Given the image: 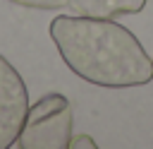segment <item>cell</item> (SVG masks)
Wrapping results in <instances>:
<instances>
[{
	"instance_id": "cell-1",
	"label": "cell",
	"mask_w": 153,
	"mask_h": 149,
	"mask_svg": "<svg viewBox=\"0 0 153 149\" xmlns=\"http://www.w3.org/2000/svg\"><path fill=\"white\" fill-rule=\"evenodd\" d=\"M50 38L65 65L88 84L127 89L153 79V58L115 19L57 14L50 22Z\"/></svg>"
},
{
	"instance_id": "cell-2",
	"label": "cell",
	"mask_w": 153,
	"mask_h": 149,
	"mask_svg": "<svg viewBox=\"0 0 153 149\" xmlns=\"http://www.w3.org/2000/svg\"><path fill=\"white\" fill-rule=\"evenodd\" d=\"M74 111L67 96L45 94L29 106L26 120L19 130V149H67L72 139Z\"/></svg>"
},
{
	"instance_id": "cell-3",
	"label": "cell",
	"mask_w": 153,
	"mask_h": 149,
	"mask_svg": "<svg viewBox=\"0 0 153 149\" xmlns=\"http://www.w3.org/2000/svg\"><path fill=\"white\" fill-rule=\"evenodd\" d=\"M29 94L14 65L0 55V149L14 147L19 130L26 120Z\"/></svg>"
},
{
	"instance_id": "cell-4",
	"label": "cell",
	"mask_w": 153,
	"mask_h": 149,
	"mask_svg": "<svg viewBox=\"0 0 153 149\" xmlns=\"http://www.w3.org/2000/svg\"><path fill=\"white\" fill-rule=\"evenodd\" d=\"M146 7V0H67V10L79 17L117 19L124 14H136Z\"/></svg>"
},
{
	"instance_id": "cell-5",
	"label": "cell",
	"mask_w": 153,
	"mask_h": 149,
	"mask_svg": "<svg viewBox=\"0 0 153 149\" xmlns=\"http://www.w3.org/2000/svg\"><path fill=\"white\" fill-rule=\"evenodd\" d=\"M22 7H33V10H62L67 7V0H10Z\"/></svg>"
},
{
	"instance_id": "cell-6",
	"label": "cell",
	"mask_w": 153,
	"mask_h": 149,
	"mask_svg": "<svg viewBox=\"0 0 153 149\" xmlns=\"http://www.w3.org/2000/svg\"><path fill=\"white\" fill-rule=\"evenodd\" d=\"M98 144L88 137V135H72V139H69V149H96Z\"/></svg>"
}]
</instances>
